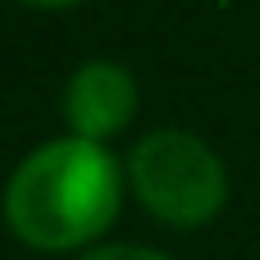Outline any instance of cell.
<instances>
[{
  "label": "cell",
  "mask_w": 260,
  "mask_h": 260,
  "mask_svg": "<svg viewBox=\"0 0 260 260\" xmlns=\"http://www.w3.org/2000/svg\"><path fill=\"white\" fill-rule=\"evenodd\" d=\"M128 169L91 137H55L37 146L9 178L5 219L23 247L78 251L96 242L123 206Z\"/></svg>",
  "instance_id": "6da1fadb"
},
{
  "label": "cell",
  "mask_w": 260,
  "mask_h": 260,
  "mask_svg": "<svg viewBox=\"0 0 260 260\" xmlns=\"http://www.w3.org/2000/svg\"><path fill=\"white\" fill-rule=\"evenodd\" d=\"M128 187L160 224L174 229H201L229 201L224 160L197 133L183 128H155L133 146Z\"/></svg>",
  "instance_id": "7a4b0ae2"
},
{
  "label": "cell",
  "mask_w": 260,
  "mask_h": 260,
  "mask_svg": "<svg viewBox=\"0 0 260 260\" xmlns=\"http://www.w3.org/2000/svg\"><path fill=\"white\" fill-rule=\"evenodd\" d=\"M137 114V78L114 59H87L64 87V119L78 137L105 142Z\"/></svg>",
  "instance_id": "3957f363"
},
{
  "label": "cell",
  "mask_w": 260,
  "mask_h": 260,
  "mask_svg": "<svg viewBox=\"0 0 260 260\" xmlns=\"http://www.w3.org/2000/svg\"><path fill=\"white\" fill-rule=\"evenodd\" d=\"M78 260H169V256L155 251V247H137V242H110V247H91V251H82Z\"/></svg>",
  "instance_id": "277c9868"
},
{
  "label": "cell",
  "mask_w": 260,
  "mask_h": 260,
  "mask_svg": "<svg viewBox=\"0 0 260 260\" xmlns=\"http://www.w3.org/2000/svg\"><path fill=\"white\" fill-rule=\"evenodd\" d=\"M23 5H32V9H69L78 0H23Z\"/></svg>",
  "instance_id": "5b68a950"
}]
</instances>
